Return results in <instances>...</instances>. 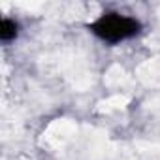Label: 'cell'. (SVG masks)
Instances as JSON below:
<instances>
[{
	"mask_svg": "<svg viewBox=\"0 0 160 160\" xmlns=\"http://www.w3.org/2000/svg\"><path fill=\"white\" fill-rule=\"evenodd\" d=\"M87 28L98 40L117 45L121 42L136 38L143 30V25L139 19H136L132 15H126L121 12H106V13L98 15L94 21H91L87 25Z\"/></svg>",
	"mask_w": 160,
	"mask_h": 160,
	"instance_id": "obj_1",
	"label": "cell"
},
{
	"mask_svg": "<svg viewBox=\"0 0 160 160\" xmlns=\"http://www.w3.org/2000/svg\"><path fill=\"white\" fill-rule=\"evenodd\" d=\"M17 36H19V23L10 17H2V21H0V40L8 43Z\"/></svg>",
	"mask_w": 160,
	"mask_h": 160,
	"instance_id": "obj_2",
	"label": "cell"
}]
</instances>
